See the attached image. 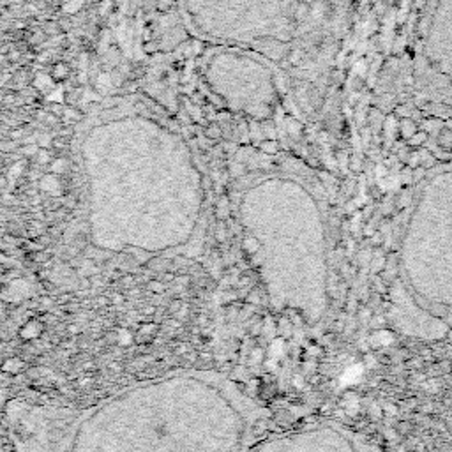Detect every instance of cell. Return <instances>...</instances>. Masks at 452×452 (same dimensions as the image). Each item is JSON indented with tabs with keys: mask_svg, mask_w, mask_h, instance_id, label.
Listing matches in <instances>:
<instances>
[{
	"mask_svg": "<svg viewBox=\"0 0 452 452\" xmlns=\"http://www.w3.org/2000/svg\"><path fill=\"white\" fill-rule=\"evenodd\" d=\"M448 2L452 4V0ZM433 15L440 16V18L433 16V23L427 22V29L447 32V37L427 32L424 48L447 46V51L424 54L426 64H419V78L429 76L433 73V78L420 82L424 97L422 108L429 106L434 115L452 119V16L444 11L440 6H434Z\"/></svg>",
	"mask_w": 452,
	"mask_h": 452,
	"instance_id": "cell-3",
	"label": "cell"
},
{
	"mask_svg": "<svg viewBox=\"0 0 452 452\" xmlns=\"http://www.w3.org/2000/svg\"><path fill=\"white\" fill-rule=\"evenodd\" d=\"M80 4H82V0H73V4H71V2H69V4L65 6V11H68V13H69V11L75 13L76 9H78Z\"/></svg>",
	"mask_w": 452,
	"mask_h": 452,
	"instance_id": "cell-4",
	"label": "cell"
},
{
	"mask_svg": "<svg viewBox=\"0 0 452 452\" xmlns=\"http://www.w3.org/2000/svg\"><path fill=\"white\" fill-rule=\"evenodd\" d=\"M248 452H382L339 420L318 419L299 427L270 429Z\"/></svg>",
	"mask_w": 452,
	"mask_h": 452,
	"instance_id": "cell-2",
	"label": "cell"
},
{
	"mask_svg": "<svg viewBox=\"0 0 452 452\" xmlns=\"http://www.w3.org/2000/svg\"><path fill=\"white\" fill-rule=\"evenodd\" d=\"M272 412L215 370H182L83 401L16 398L4 408L13 452H248Z\"/></svg>",
	"mask_w": 452,
	"mask_h": 452,
	"instance_id": "cell-1",
	"label": "cell"
},
{
	"mask_svg": "<svg viewBox=\"0 0 452 452\" xmlns=\"http://www.w3.org/2000/svg\"><path fill=\"white\" fill-rule=\"evenodd\" d=\"M65 168V161H62V159H58V161H55L54 165V170L55 172H62V170Z\"/></svg>",
	"mask_w": 452,
	"mask_h": 452,
	"instance_id": "cell-6",
	"label": "cell"
},
{
	"mask_svg": "<svg viewBox=\"0 0 452 452\" xmlns=\"http://www.w3.org/2000/svg\"><path fill=\"white\" fill-rule=\"evenodd\" d=\"M48 158H50V156H48V152H41V154H39L41 161H48Z\"/></svg>",
	"mask_w": 452,
	"mask_h": 452,
	"instance_id": "cell-7",
	"label": "cell"
},
{
	"mask_svg": "<svg viewBox=\"0 0 452 452\" xmlns=\"http://www.w3.org/2000/svg\"><path fill=\"white\" fill-rule=\"evenodd\" d=\"M448 339H451V341H452V332H448Z\"/></svg>",
	"mask_w": 452,
	"mask_h": 452,
	"instance_id": "cell-8",
	"label": "cell"
},
{
	"mask_svg": "<svg viewBox=\"0 0 452 452\" xmlns=\"http://www.w3.org/2000/svg\"><path fill=\"white\" fill-rule=\"evenodd\" d=\"M262 149L265 152H270V154H272V152H276V144H274V142H270V144H263Z\"/></svg>",
	"mask_w": 452,
	"mask_h": 452,
	"instance_id": "cell-5",
	"label": "cell"
}]
</instances>
